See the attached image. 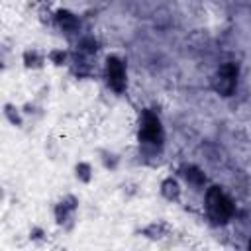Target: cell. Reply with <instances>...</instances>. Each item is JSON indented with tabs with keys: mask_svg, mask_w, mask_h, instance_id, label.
Segmentation results:
<instances>
[{
	"mask_svg": "<svg viewBox=\"0 0 251 251\" xmlns=\"http://www.w3.org/2000/svg\"><path fill=\"white\" fill-rule=\"evenodd\" d=\"M49 61L53 63V65H63L65 61H67V51H63V49H53V51H49Z\"/></svg>",
	"mask_w": 251,
	"mask_h": 251,
	"instance_id": "obj_14",
	"label": "cell"
},
{
	"mask_svg": "<svg viewBox=\"0 0 251 251\" xmlns=\"http://www.w3.org/2000/svg\"><path fill=\"white\" fill-rule=\"evenodd\" d=\"M138 138H140V144L144 146V149L157 151V149H161V147H163L165 132H163L161 118H159L153 110H149V108H146V110L142 112Z\"/></svg>",
	"mask_w": 251,
	"mask_h": 251,
	"instance_id": "obj_2",
	"label": "cell"
},
{
	"mask_svg": "<svg viewBox=\"0 0 251 251\" xmlns=\"http://www.w3.org/2000/svg\"><path fill=\"white\" fill-rule=\"evenodd\" d=\"M24 63H26L28 69H38V67H42L43 57H42L36 49H26V53H24Z\"/></svg>",
	"mask_w": 251,
	"mask_h": 251,
	"instance_id": "obj_11",
	"label": "cell"
},
{
	"mask_svg": "<svg viewBox=\"0 0 251 251\" xmlns=\"http://www.w3.org/2000/svg\"><path fill=\"white\" fill-rule=\"evenodd\" d=\"M79 53L81 55H94L98 51V42L92 38V36H86V38H81L79 40Z\"/></svg>",
	"mask_w": 251,
	"mask_h": 251,
	"instance_id": "obj_9",
	"label": "cell"
},
{
	"mask_svg": "<svg viewBox=\"0 0 251 251\" xmlns=\"http://www.w3.org/2000/svg\"><path fill=\"white\" fill-rule=\"evenodd\" d=\"M237 77H239V67L235 63H224L212 77V88L220 96H231L233 90L237 88Z\"/></svg>",
	"mask_w": 251,
	"mask_h": 251,
	"instance_id": "obj_3",
	"label": "cell"
},
{
	"mask_svg": "<svg viewBox=\"0 0 251 251\" xmlns=\"http://www.w3.org/2000/svg\"><path fill=\"white\" fill-rule=\"evenodd\" d=\"M75 175H77V179H79L81 183H90V181H92V167H90V163H86V161L77 163Z\"/></svg>",
	"mask_w": 251,
	"mask_h": 251,
	"instance_id": "obj_10",
	"label": "cell"
},
{
	"mask_svg": "<svg viewBox=\"0 0 251 251\" xmlns=\"http://www.w3.org/2000/svg\"><path fill=\"white\" fill-rule=\"evenodd\" d=\"M179 173H181V177H183L188 185H192V187H202V185L206 183V175L202 173V169L196 167V165H192V163H185V165L179 169Z\"/></svg>",
	"mask_w": 251,
	"mask_h": 251,
	"instance_id": "obj_6",
	"label": "cell"
},
{
	"mask_svg": "<svg viewBox=\"0 0 251 251\" xmlns=\"http://www.w3.org/2000/svg\"><path fill=\"white\" fill-rule=\"evenodd\" d=\"M77 210H79V200H77V196H73V194L65 196V198L55 206V220H57V224L63 226L67 220H71V218L75 216Z\"/></svg>",
	"mask_w": 251,
	"mask_h": 251,
	"instance_id": "obj_5",
	"label": "cell"
},
{
	"mask_svg": "<svg viewBox=\"0 0 251 251\" xmlns=\"http://www.w3.org/2000/svg\"><path fill=\"white\" fill-rule=\"evenodd\" d=\"M55 20H57V26H59L63 32H67V34H73V32H77V30L81 28L79 18H77L73 12H69V10H59V12L55 14Z\"/></svg>",
	"mask_w": 251,
	"mask_h": 251,
	"instance_id": "obj_7",
	"label": "cell"
},
{
	"mask_svg": "<svg viewBox=\"0 0 251 251\" xmlns=\"http://www.w3.org/2000/svg\"><path fill=\"white\" fill-rule=\"evenodd\" d=\"M106 83L108 86L122 94L128 86V73H126V63L118 55H108L106 57Z\"/></svg>",
	"mask_w": 251,
	"mask_h": 251,
	"instance_id": "obj_4",
	"label": "cell"
},
{
	"mask_svg": "<svg viewBox=\"0 0 251 251\" xmlns=\"http://www.w3.org/2000/svg\"><path fill=\"white\" fill-rule=\"evenodd\" d=\"M204 200H206V212H208L212 224L224 226V224H228V222L233 218V214H235V204H233V200L222 190V187H216V185L210 187V188L206 190Z\"/></svg>",
	"mask_w": 251,
	"mask_h": 251,
	"instance_id": "obj_1",
	"label": "cell"
},
{
	"mask_svg": "<svg viewBox=\"0 0 251 251\" xmlns=\"http://www.w3.org/2000/svg\"><path fill=\"white\" fill-rule=\"evenodd\" d=\"M4 116H6V120L12 124V126H22V114H20V110L14 106V104H6L4 106Z\"/></svg>",
	"mask_w": 251,
	"mask_h": 251,
	"instance_id": "obj_12",
	"label": "cell"
},
{
	"mask_svg": "<svg viewBox=\"0 0 251 251\" xmlns=\"http://www.w3.org/2000/svg\"><path fill=\"white\" fill-rule=\"evenodd\" d=\"M42 235H43V230H40V228H36V230L30 233V237H32V239H40Z\"/></svg>",
	"mask_w": 251,
	"mask_h": 251,
	"instance_id": "obj_16",
	"label": "cell"
},
{
	"mask_svg": "<svg viewBox=\"0 0 251 251\" xmlns=\"http://www.w3.org/2000/svg\"><path fill=\"white\" fill-rule=\"evenodd\" d=\"M161 194H163L167 200H179V196H181V187H179L177 179L167 177V179L161 183Z\"/></svg>",
	"mask_w": 251,
	"mask_h": 251,
	"instance_id": "obj_8",
	"label": "cell"
},
{
	"mask_svg": "<svg viewBox=\"0 0 251 251\" xmlns=\"http://www.w3.org/2000/svg\"><path fill=\"white\" fill-rule=\"evenodd\" d=\"M102 161H104V167L106 169H116L118 167V161L120 157L116 153H110V151H102Z\"/></svg>",
	"mask_w": 251,
	"mask_h": 251,
	"instance_id": "obj_15",
	"label": "cell"
},
{
	"mask_svg": "<svg viewBox=\"0 0 251 251\" xmlns=\"http://www.w3.org/2000/svg\"><path fill=\"white\" fill-rule=\"evenodd\" d=\"M163 231H165V224H151L149 228L144 230V233H146L147 237H151V239L163 237Z\"/></svg>",
	"mask_w": 251,
	"mask_h": 251,
	"instance_id": "obj_13",
	"label": "cell"
}]
</instances>
